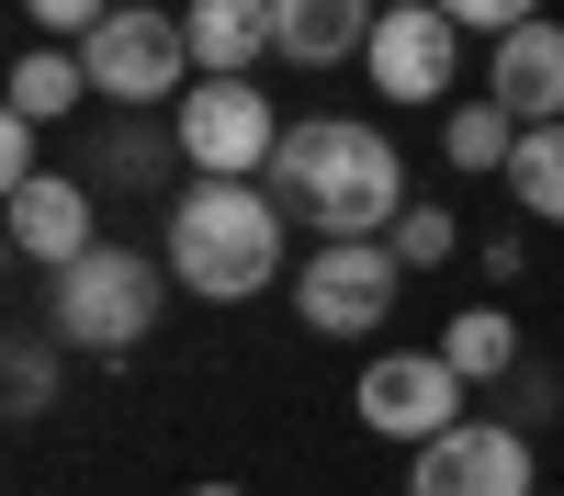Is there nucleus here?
<instances>
[{"label":"nucleus","instance_id":"nucleus-11","mask_svg":"<svg viewBox=\"0 0 564 496\" xmlns=\"http://www.w3.org/2000/svg\"><path fill=\"white\" fill-rule=\"evenodd\" d=\"M90 249H102V214H90V180L45 169V180H23V192H12V260H34V271H79Z\"/></svg>","mask_w":564,"mask_h":496},{"label":"nucleus","instance_id":"nucleus-23","mask_svg":"<svg viewBox=\"0 0 564 496\" xmlns=\"http://www.w3.org/2000/svg\"><path fill=\"white\" fill-rule=\"evenodd\" d=\"M508 395H520V429H542L553 406H564V395H553V361H520V373H508Z\"/></svg>","mask_w":564,"mask_h":496},{"label":"nucleus","instance_id":"nucleus-14","mask_svg":"<svg viewBox=\"0 0 564 496\" xmlns=\"http://www.w3.org/2000/svg\"><path fill=\"white\" fill-rule=\"evenodd\" d=\"M79 102H90L79 45H23V57H12V113H23V124H68Z\"/></svg>","mask_w":564,"mask_h":496},{"label":"nucleus","instance_id":"nucleus-15","mask_svg":"<svg viewBox=\"0 0 564 496\" xmlns=\"http://www.w3.org/2000/svg\"><path fill=\"white\" fill-rule=\"evenodd\" d=\"M441 361L463 384H508V373H520V316H508V305H463L441 328Z\"/></svg>","mask_w":564,"mask_h":496},{"label":"nucleus","instance_id":"nucleus-21","mask_svg":"<svg viewBox=\"0 0 564 496\" xmlns=\"http://www.w3.org/2000/svg\"><path fill=\"white\" fill-rule=\"evenodd\" d=\"M441 12H452L463 34H486V45H497V34H520V23H542V0H441Z\"/></svg>","mask_w":564,"mask_h":496},{"label":"nucleus","instance_id":"nucleus-18","mask_svg":"<svg viewBox=\"0 0 564 496\" xmlns=\"http://www.w3.org/2000/svg\"><path fill=\"white\" fill-rule=\"evenodd\" d=\"M384 249H395L406 271H441V260L463 249V225H452V203H406V214H395V238H384Z\"/></svg>","mask_w":564,"mask_h":496},{"label":"nucleus","instance_id":"nucleus-5","mask_svg":"<svg viewBox=\"0 0 564 496\" xmlns=\"http://www.w3.org/2000/svg\"><path fill=\"white\" fill-rule=\"evenodd\" d=\"M79 68H90V102H124V113H159V102H181V90L204 79L181 12H159V0H124V12L79 45Z\"/></svg>","mask_w":564,"mask_h":496},{"label":"nucleus","instance_id":"nucleus-13","mask_svg":"<svg viewBox=\"0 0 564 496\" xmlns=\"http://www.w3.org/2000/svg\"><path fill=\"white\" fill-rule=\"evenodd\" d=\"M372 23H384V0H271V34L294 68H339L372 45Z\"/></svg>","mask_w":564,"mask_h":496},{"label":"nucleus","instance_id":"nucleus-4","mask_svg":"<svg viewBox=\"0 0 564 496\" xmlns=\"http://www.w3.org/2000/svg\"><path fill=\"white\" fill-rule=\"evenodd\" d=\"M282 124H294V113H271L260 79H193V90L170 102V147L193 158L204 180H271Z\"/></svg>","mask_w":564,"mask_h":496},{"label":"nucleus","instance_id":"nucleus-3","mask_svg":"<svg viewBox=\"0 0 564 496\" xmlns=\"http://www.w3.org/2000/svg\"><path fill=\"white\" fill-rule=\"evenodd\" d=\"M159 316H170V260L102 238L79 271H57V294H45V339H68L90 361H124V350L159 339Z\"/></svg>","mask_w":564,"mask_h":496},{"label":"nucleus","instance_id":"nucleus-19","mask_svg":"<svg viewBox=\"0 0 564 496\" xmlns=\"http://www.w3.org/2000/svg\"><path fill=\"white\" fill-rule=\"evenodd\" d=\"M57 350L68 339H12V418H45V406H57Z\"/></svg>","mask_w":564,"mask_h":496},{"label":"nucleus","instance_id":"nucleus-24","mask_svg":"<svg viewBox=\"0 0 564 496\" xmlns=\"http://www.w3.org/2000/svg\"><path fill=\"white\" fill-rule=\"evenodd\" d=\"M486 271H497V283H520V271H531V238H520V225H497V238H486Z\"/></svg>","mask_w":564,"mask_h":496},{"label":"nucleus","instance_id":"nucleus-22","mask_svg":"<svg viewBox=\"0 0 564 496\" xmlns=\"http://www.w3.org/2000/svg\"><path fill=\"white\" fill-rule=\"evenodd\" d=\"M34 147H45V124H23V113L0 124V203H12L23 180H45V158H34Z\"/></svg>","mask_w":564,"mask_h":496},{"label":"nucleus","instance_id":"nucleus-2","mask_svg":"<svg viewBox=\"0 0 564 496\" xmlns=\"http://www.w3.org/2000/svg\"><path fill=\"white\" fill-rule=\"evenodd\" d=\"M282 203L260 192V180H193V192L170 203L159 225V260H170V283L181 294H204V305H249L282 283Z\"/></svg>","mask_w":564,"mask_h":496},{"label":"nucleus","instance_id":"nucleus-8","mask_svg":"<svg viewBox=\"0 0 564 496\" xmlns=\"http://www.w3.org/2000/svg\"><path fill=\"white\" fill-rule=\"evenodd\" d=\"M463 395H475V384H463L441 350H372V373H361L350 406H361V429H372V440L430 451L441 429H463Z\"/></svg>","mask_w":564,"mask_h":496},{"label":"nucleus","instance_id":"nucleus-7","mask_svg":"<svg viewBox=\"0 0 564 496\" xmlns=\"http://www.w3.org/2000/svg\"><path fill=\"white\" fill-rule=\"evenodd\" d=\"M361 79L384 90V102H441L452 113V79H463V23L441 0H384V23L361 45Z\"/></svg>","mask_w":564,"mask_h":496},{"label":"nucleus","instance_id":"nucleus-10","mask_svg":"<svg viewBox=\"0 0 564 496\" xmlns=\"http://www.w3.org/2000/svg\"><path fill=\"white\" fill-rule=\"evenodd\" d=\"M486 102L520 124V135H531V124H564V23H553V12L486 45Z\"/></svg>","mask_w":564,"mask_h":496},{"label":"nucleus","instance_id":"nucleus-9","mask_svg":"<svg viewBox=\"0 0 564 496\" xmlns=\"http://www.w3.org/2000/svg\"><path fill=\"white\" fill-rule=\"evenodd\" d=\"M406 496H542V463H531V429L520 418H463L417 451Z\"/></svg>","mask_w":564,"mask_h":496},{"label":"nucleus","instance_id":"nucleus-17","mask_svg":"<svg viewBox=\"0 0 564 496\" xmlns=\"http://www.w3.org/2000/svg\"><path fill=\"white\" fill-rule=\"evenodd\" d=\"M508 192H520V214L564 225V124H531L520 158H508Z\"/></svg>","mask_w":564,"mask_h":496},{"label":"nucleus","instance_id":"nucleus-12","mask_svg":"<svg viewBox=\"0 0 564 496\" xmlns=\"http://www.w3.org/2000/svg\"><path fill=\"white\" fill-rule=\"evenodd\" d=\"M181 34H193V68H204V79H260V57H282L271 0H193Z\"/></svg>","mask_w":564,"mask_h":496},{"label":"nucleus","instance_id":"nucleus-16","mask_svg":"<svg viewBox=\"0 0 564 496\" xmlns=\"http://www.w3.org/2000/svg\"><path fill=\"white\" fill-rule=\"evenodd\" d=\"M441 158H452L463 180H486V169L508 180V158H520V124H508L497 102H452V113H441Z\"/></svg>","mask_w":564,"mask_h":496},{"label":"nucleus","instance_id":"nucleus-6","mask_svg":"<svg viewBox=\"0 0 564 496\" xmlns=\"http://www.w3.org/2000/svg\"><path fill=\"white\" fill-rule=\"evenodd\" d=\"M395 294H406V260L384 238H339V249H316L294 271V316H305L316 339H372L395 316Z\"/></svg>","mask_w":564,"mask_h":496},{"label":"nucleus","instance_id":"nucleus-1","mask_svg":"<svg viewBox=\"0 0 564 496\" xmlns=\"http://www.w3.org/2000/svg\"><path fill=\"white\" fill-rule=\"evenodd\" d=\"M260 192L282 203V225H316V249H339V238H395V214H406V158H395L384 124L294 113Z\"/></svg>","mask_w":564,"mask_h":496},{"label":"nucleus","instance_id":"nucleus-25","mask_svg":"<svg viewBox=\"0 0 564 496\" xmlns=\"http://www.w3.org/2000/svg\"><path fill=\"white\" fill-rule=\"evenodd\" d=\"M193 496H249V485H193Z\"/></svg>","mask_w":564,"mask_h":496},{"label":"nucleus","instance_id":"nucleus-20","mask_svg":"<svg viewBox=\"0 0 564 496\" xmlns=\"http://www.w3.org/2000/svg\"><path fill=\"white\" fill-rule=\"evenodd\" d=\"M23 12H34V34H57V45H90V34H102V23L124 12V0H23Z\"/></svg>","mask_w":564,"mask_h":496}]
</instances>
